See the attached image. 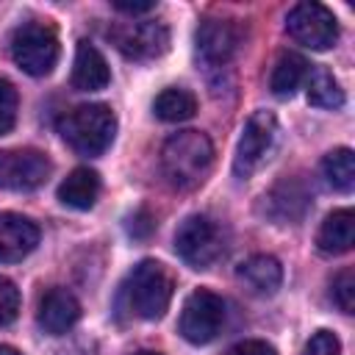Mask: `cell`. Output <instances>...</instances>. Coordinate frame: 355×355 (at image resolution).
I'll return each instance as SVG.
<instances>
[{
	"label": "cell",
	"mask_w": 355,
	"mask_h": 355,
	"mask_svg": "<svg viewBox=\"0 0 355 355\" xmlns=\"http://www.w3.org/2000/svg\"><path fill=\"white\" fill-rule=\"evenodd\" d=\"M211 164H214V144L200 130H180L169 136L161 147V169L175 189L189 191L200 186Z\"/></svg>",
	"instance_id": "cell-1"
},
{
	"label": "cell",
	"mask_w": 355,
	"mask_h": 355,
	"mask_svg": "<svg viewBox=\"0 0 355 355\" xmlns=\"http://www.w3.org/2000/svg\"><path fill=\"white\" fill-rule=\"evenodd\" d=\"M172 275L158 261L136 263L119 286V305L139 319H161L172 300Z\"/></svg>",
	"instance_id": "cell-2"
},
{
	"label": "cell",
	"mask_w": 355,
	"mask_h": 355,
	"mask_svg": "<svg viewBox=\"0 0 355 355\" xmlns=\"http://www.w3.org/2000/svg\"><path fill=\"white\" fill-rule=\"evenodd\" d=\"M58 130L75 153L100 155L111 147V141L116 136V116L103 103H83L61 116Z\"/></svg>",
	"instance_id": "cell-3"
},
{
	"label": "cell",
	"mask_w": 355,
	"mask_h": 355,
	"mask_svg": "<svg viewBox=\"0 0 355 355\" xmlns=\"http://www.w3.org/2000/svg\"><path fill=\"white\" fill-rule=\"evenodd\" d=\"M11 58L14 64L33 75L42 78L53 72L58 61V33L47 22H22L11 33Z\"/></svg>",
	"instance_id": "cell-4"
},
{
	"label": "cell",
	"mask_w": 355,
	"mask_h": 355,
	"mask_svg": "<svg viewBox=\"0 0 355 355\" xmlns=\"http://www.w3.org/2000/svg\"><path fill=\"white\" fill-rule=\"evenodd\" d=\"M175 252L191 269H208L225 252V233L205 214L186 216L175 230Z\"/></svg>",
	"instance_id": "cell-5"
},
{
	"label": "cell",
	"mask_w": 355,
	"mask_h": 355,
	"mask_svg": "<svg viewBox=\"0 0 355 355\" xmlns=\"http://www.w3.org/2000/svg\"><path fill=\"white\" fill-rule=\"evenodd\" d=\"M225 300L208 288H197L186 297L180 311V336L189 344H211L225 327Z\"/></svg>",
	"instance_id": "cell-6"
},
{
	"label": "cell",
	"mask_w": 355,
	"mask_h": 355,
	"mask_svg": "<svg viewBox=\"0 0 355 355\" xmlns=\"http://www.w3.org/2000/svg\"><path fill=\"white\" fill-rule=\"evenodd\" d=\"M286 31L288 36L311 50H330L338 39V22L333 17V11L322 3H297L288 17H286Z\"/></svg>",
	"instance_id": "cell-7"
},
{
	"label": "cell",
	"mask_w": 355,
	"mask_h": 355,
	"mask_svg": "<svg viewBox=\"0 0 355 355\" xmlns=\"http://www.w3.org/2000/svg\"><path fill=\"white\" fill-rule=\"evenodd\" d=\"M277 141V119L269 111H255L241 130L236 158H233V172L239 178H250L272 153Z\"/></svg>",
	"instance_id": "cell-8"
},
{
	"label": "cell",
	"mask_w": 355,
	"mask_h": 355,
	"mask_svg": "<svg viewBox=\"0 0 355 355\" xmlns=\"http://www.w3.org/2000/svg\"><path fill=\"white\" fill-rule=\"evenodd\" d=\"M114 47L133 61H150L166 53L169 47V31L164 22H122L108 31Z\"/></svg>",
	"instance_id": "cell-9"
},
{
	"label": "cell",
	"mask_w": 355,
	"mask_h": 355,
	"mask_svg": "<svg viewBox=\"0 0 355 355\" xmlns=\"http://www.w3.org/2000/svg\"><path fill=\"white\" fill-rule=\"evenodd\" d=\"M50 158L39 150H0V189L8 191H31L39 189L50 178Z\"/></svg>",
	"instance_id": "cell-10"
},
{
	"label": "cell",
	"mask_w": 355,
	"mask_h": 355,
	"mask_svg": "<svg viewBox=\"0 0 355 355\" xmlns=\"http://www.w3.org/2000/svg\"><path fill=\"white\" fill-rule=\"evenodd\" d=\"M239 28L230 19H205L194 36L197 55L211 67H222L239 50Z\"/></svg>",
	"instance_id": "cell-11"
},
{
	"label": "cell",
	"mask_w": 355,
	"mask_h": 355,
	"mask_svg": "<svg viewBox=\"0 0 355 355\" xmlns=\"http://www.w3.org/2000/svg\"><path fill=\"white\" fill-rule=\"evenodd\" d=\"M311 205V191L308 186L300 180V178H283L277 180L269 194L263 197V211L280 222V225H288V222H300L305 216Z\"/></svg>",
	"instance_id": "cell-12"
},
{
	"label": "cell",
	"mask_w": 355,
	"mask_h": 355,
	"mask_svg": "<svg viewBox=\"0 0 355 355\" xmlns=\"http://www.w3.org/2000/svg\"><path fill=\"white\" fill-rule=\"evenodd\" d=\"M39 244V227L19 214H0V263H17Z\"/></svg>",
	"instance_id": "cell-13"
},
{
	"label": "cell",
	"mask_w": 355,
	"mask_h": 355,
	"mask_svg": "<svg viewBox=\"0 0 355 355\" xmlns=\"http://www.w3.org/2000/svg\"><path fill=\"white\" fill-rule=\"evenodd\" d=\"M80 319V302L75 300L72 291L67 288H50L47 294H42L39 300V311H36V322L44 333L50 336H64L75 322Z\"/></svg>",
	"instance_id": "cell-14"
},
{
	"label": "cell",
	"mask_w": 355,
	"mask_h": 355,
	"mask_svg": "<svg viewBox=\"0 0 355 355\" xmlns=\"http://www.w3.org/2000/svg\"><path fill=\"white\" fill-rule=\"evenodd\" d=\"M111 80V69L105 55L92 42H78L75 61H72V86L78 92H100Z\"/></svg>",
	"instance_id": "cell-15"
},
{
	"label": "cell",
	"mask_w": 355,
	"mask_h": 355,
	"mask_svg": "<svg viewBox=\"0 0 355 355\" xmlns=\"http://www.w3.org/2000/svg\"><path fill=\"white\" fill-rule=\"evenodd\" d=\"M352 244H355V214L349 208L333 211L316 233V247L324 255H341L349 252Z\"/></svg>",
	"instance_id": "cell-16"
},
{
	"label": "cell",
	"mask_w": 355,
	"mask_h": 355,
	"mask_svg": "<svg viewBox=\"0 0 355 355\" xmlns=\"http://www.w3.org/2000/svg\"><path fill=\"white\" fill-rule=\"evenodd\" d=\"M97 194H100V175L89 166L72 169L58 186V200L75 211H89L97 202Z\"/></svg>",
	"instance_id": "cell-17"
},
{
	"label": "cell",
	"mask_w": 355,
	"mask_h": 355,
	"mask_svg": "<svg viewBox=\"0 0 355 355\" xmlns=\"http://www.w3.org/2000/svg\"><path fill=\"white\" fill-rule=\"evenodd\" d=\"M239 280L252 291V294H275L283 283V266L272 255H252L236 269Z\"/></svg>",
	"instance_id": "cell-18"
},
{
	"label": "cell",
	"mask_w": 355,
	"mask_h": 355,
	"mask_svg": "<svg viewBox=\"0 0 355 355\" xmlns=\"http://www.w3.org/2000/svg\"><path fill=\"white\" fill-rule=\"evenodd\" d=\"M311 72V64L300 55V53H283L272 69V78H269V89L277 94V97H291L308 78Z\"/></svg>",
	"instance_id": "cell-19"
},
{
	"label": "cell",
	"mask_w": 355,
	"mask_h": 355,
	"mask_svg": "<svg viewBox=\"0 0 355 355\" xmlns=\"http://www.w3.org/2000/svg\"><path fill=\"white\" fill-rule=\"evenodd\" d=\"M153 111L158 119L164 122H186L194 116L197 111V97L189 92V89H178V86H169L164 89L155 103H153Z\"/></svg>",
	"instance_id": "cell-20"
},
{
	"label": "cell",
	"mask_w": 355,
	"mask_h": 355,
	"mask_svg": "<svg viewBox=\"0 0 355 355\" xmlns=\"http://www.w3.org/2000/svg\"><path fill=\"white\" fill-rule=\"evenodd\" d=\"M305 83H308V103L311 105H316V108H341L344 105V89L338 86L333 72H327L324 67L311 69Z\"/></svg>",
	"instance_id": "cell-21"
},
{
	"label": "cell",
	"mask_w": 355,
	"mask_h": 355,
	"mask_svg": "<svg viewBox=\"0 0 355 355\" xmlns=\"http://www.w3.org/2000/svg\"><path fill=\"white\" fill-rule=\"evenodd\" d=\"M322 172L327 178V183L336 189V191H352L355 186V155L349 147H336L324 155L322 161Z\"/></svg>",
	"instance_id": "cell-22"
},
{
	"label": "cell",
	"mask_w": 355,
	"mask_h": 355,
	"mask_svg": "<svg viewBox=\"0 0 355 355\" xmlns=\"http://www.w3.org/2000/svg\"><path fill=\"white\" fill-rule=\"evenodd\" d=\"M17 108H19V94L11 80L0 78V136L8 133L17 122Z\"/></svg>",
	"instance_id": "cell-23"
},
{
	"label": "cell",
	"mask_w": 355,
	"mask_h": 355,
	"mask_svg": "<svg viewBox=\"0 0 355 355\" xmlns=\"http://www.w3.org/2000/svg\"><path fill=\"white\" fill-rule=\"evenodd\" d=\"M333 302L344 313L355 311V275H352V269H341L333 277Z\"/></svg>",
	"instance_id": "cell-24"
},
{
	"label": "cell",
	"mask_w": 355,
	"mask_h": 355,
	"mask_svg": "<svg viewBox=\"0 0 355 355\" xmlns=\"http://www.w3.org/2000/svg\"><path fill=\"white\" fill-rule=\"evenodd\" d=\"M17 313H19V288L8 277H0V327L11 324Z\"/></svg>",
	"instance_id": "cell-25"
},
{
	"label": "cell",
	"mask_w": 355,
	"mask_h": 355,
	"mask_svg": "<svg viewBox=\"0 0 355 355\" xmlns=\"http://www.w3.org/2000/svg\"><path fill=\"white\" fill-rule=\"evenodd\" d=\"M302 355H341V341H338L336 333H330V330H316V333L308 338Z\"/></svg>",
	"instance_id": "cell-26"
},
{
	"label": "cell",
	"mask_w": 355,
	"mask_h": 355,
	"mask_svg": "<svg viewBox=\"0 0 355 355\" xmlns=\"http://www.w3.org/2000/svg\"><path fill=\"white\" fill-rule=\"evenodd\" d=\"M225 355H277V349L261 338H247V341H239L233 344Z\"/></svg>",
	"instance_id": "cell-27"
},
{
	"label": "cell",
	"mask_w": 355,
	"mask_h": 355,
	"mask_svg": "<svg viewBox=\"0 0 355 355\" xmlns=\"http://www.w3.org/2000/svg\"><path fill=\"white\" fill-rule=\"evenodd\" d=\"M155 230V219L141 208V211H136L130 219H128V233L133 236V239H147L150 233Z\"/></svg>",
	"instance_id": "cell-28"
},
{
	"label": "cell",
	"mask_w": 355,
	"mask_h": 355,
	"mask_svg": "<svg viewBox=\"0 0 355 355\" xmlns=\"http://www.w3.org/2000/svg\"><path fill=\"white\" fill-rule=\"evenodd\" d=\"M114 8L116 11H122V14H147V11H153L155 8V3L153 0H141V3H136V0H114Z\"/></svg>",
	"instance_id": "cell-29"
},
{
	"label": "cell",
	"mask_w": 355,
	"mask_h": 355,
	"mask_svg": "<svg viewBox=\"0 0 355 355\" xmlns=\"http://www.w3.org/2000/svg\"><path fill=\"white\" fill-rule=\"evenodd\" d=\"M0 355H19L14 347H8V344H0Z\"/></svg>",
	"instance_id": "cell-30"
},
{
	"label": "cell",
	"mask_w": 355,
	"mask_h": 355,
	"mask_svg": "<svg viewBox=\"0 0 355 355\" xmlns=\"http://www.w3.org/2000/svg\"><path fill=\"white\" fill-rule=\"evenodd\" d=\"M133 355H161V352H153V349H139V352H133Z\"/></svg>",
	"instance_id": "cell-31"
}]
</instances>
